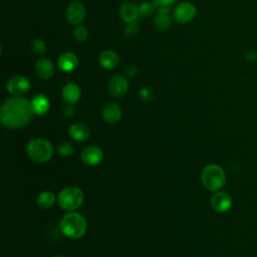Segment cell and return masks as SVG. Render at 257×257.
Returning <instances> with one entry per match:
<instances>
[{"mask_svg":"<svg viewBox=\"0 0 257 257\" xmlns=\"http://www.w3.org/2000/svg\"><path fill=\"white\" fill-rule=\"evenodd\" d=\"M140 95L142 96L143 99L149 100V99L152 98L153 93H152V91H151L150 88H148V87H143V88L141 89V91H140Z\"/></svg>","mask_w":257,"mask_h":257,"instance_id":"obj_27","label":"cell"},{"mask_svg":"<svg viewBox=\"0 0 257 257\" xmlns=\"http://www.w3.org/2000/svg\"><path fill=\"white\" fill-rule=\"evenodd\" d=\"M141 1H143V0H141Z\"/></svg>","mask_w":257,"mask_h":257,"instance_id":"obj_33","label":"cell"},{"mask_svg":"<svg viewBox=\"0 0 257 257\" xmlns=\"http://www.w3.org/2000/svg\"><path fill=\"white\" fill-rule=\"evenodd\" d=\"M35 70L37 75L43 79H49L53 73H54V65L52 63V61L48 58H40L37 62H36V66H35Z\"/></svg>","mask_w":257,"mask_h":257,"instance_id":"obj_14","label":"cell"},{"mask_svg":"<svg viewBox=\"0 0 257 257\" xmlns=\"http://www.w3.org/2000/svg\"><path fill=\"white\" fill-rule=\"evenodd\" d=\"M195 15L196 7L190 2L179 3L174 11V18L180 24H184L191 21L195 17Z\"/></svg>","mask_w":257,"mask_h":257,"instance_id":"obj_9","label":"cell"},{"mask_svg":"<svg viewBox=\"0 0 257 257\" xmlns=\"http://www.w3.org/2000/svg\"><path fill=\"white\" fill-rule=\"evenodd\" d=\"M57 151L62 157H70L74 152V148L69 142H61L57 146Z\"/></svg>","mask_w":257,"mask_h":257,"instance_id":"obj_24","label":"cell"},{"mask_svg":"<svg viewBox=\"0 0 257 257\" xmlns=\"http://www.w3.org/2000/svg\"><path fill=\"white\" fill-rule=\"evenodd\" d=\"M80 88L74 82L66 83L62 88V98L69 104H73L80 98Z\"/></svg>","mask_w":257,"mask_h":257,"instance_id":"obj_15","label":"cell"},{"mask_svg":"<svg viewBox=\"0 0 257 257\" xmlns=\"http://www.w3.org/2000/svg\"><path fill=\"white\" fill-rule=\"evenodd\" d=\"M27 155L36 163H45L51 159L53 155V148L47 140L35 138L27 145Z\"/></svg>","mask_w":257,"mask_h":257,"instance_id":"obj_4","label":"cell"},{"mask_svg":"<svg viewBox=\"0 0 257 257\" xmlns=\"http://www.w3.org/2000/svg\"><path fill=\"white\" fill-rule=\"evenodd\" d=\"M119 62L118 55L112 50H105L99 56V63L105 69H112Z\"/></svg>","mask_w":257,"mask_h":257,"instance_id":"obj_20","label":"cell"},{"mask_svg":"<svg viewBox=\"0 0 257 257\" xmlns=\"http://www.w3.org/2000/svg\"><path fill=\"white\" fill-rule=\"evenodd\" d=\"M78 65V58L72 52H64L57 59V66L64 72L73 71Z\"/></svg>","mask_w":257,"mask_h":257,"instance_id":"obj_12","label":"cell"},{"mask_svg":"<svg viewBox=\"0 0 257 257\" xmlns=\"http://www.w3.org/2000/svg\"><path fill=\"white\" fill-rule=\"evenodd\" d=\"M156 4L155 2H143L140 6H139V14L140 16L143 17H150L156 8Z\"/></svg>","mask_w":257,"mask_h":257,"instance_id":"obj_23","label":"cell"},{"mask_svg":"<svg viewBox=\"0 0 257 257\" xmlns=\"http://www.w3.org/2000/svg\"><path fill=\"white\" fill-rule=\"evenodd\" d=\"M245 58L246 60L252 62V61H255L257 59V53L254 52V51H248L246 54H245Z\"/></svg>","mask_w":257,"mask_h":257,"instance_id":"obj_29","label":"cell"},{"mask_svg":"<svg viewBox=\"0 0 257 257\" xmlns=\"http://www.w3.org/2000/svg\"><path fill=\"white\" fill-rule=\"evenodd\" d=\"M138 73V68L135 66V65H131L126 68V74L128 76H134Z\"/></svg>","mask_w":257,"mask_h":257,"instance_id":"obj_30","label":"cell"},{"mask_svg":"<svg viewBox=\"0 0 257 257\" xmlns=\"http://www.w3.org/2000/svg\"><path fill=\"white\" fill-rule=\"evenodd\" d=\"M85 7L79 1L70 3L65 11V17L70 24L79 25L85 18Z\"/></svg>","mask_w":257,"mask_h":257,"instance_id":"obj_8","label":"cell"},{"mask_svg":"<svg viewBox=\"0 0 257 257\" xmlns=\"http://www.w3.org/2000/svg\"><path fill=\"white\" fill-rule=\"evenodd\" d=\"M102 117L108 123H115L121 117V109L116 103L108 102L102 108Z\"/></svg>","mask_w":257,"mask_h":257,"instance_id":"obj_13","label":"cell"},{"mask_svg":"<svg viewBox=\"0 0 257 257\" xmlns=\"http://www.w3.org/2000/svg\"><path fill=\"white\" fill-rule=\"evenodd\" d=\"M155 26L161 30L167 29L171 24V19L169 17V8L166 6H160L157 11V15L154 18Z\"/></svg>","mask_w":257,"mask_h":257,"instance_id":"obj_19","label":"cell"},{"mask_svg":"<svg viewBox=\"0 0 257 257\" xmlns=\"http://www.w3.org/2000/svg\"><path fill=\"white\" fill-rule=\"evenodd\" d=\"M61 232L68 238L78 239L82 237L87 229L85 218L76 212L65 214L59 223Z\"/></svg>","mask_w":257,"mask_h":257,"instance_id":"obj_2","label":"cell"},{"mask_svg":"<svg viewBox=\"0 0 257 257\" xmlns=\"http://www.w3.org/2000/svg\"><path fill=\"white\" fill-rule=\"evenodd\" d=\"M83 192L78 187L70 186L62 189L58 196H57V202L59 206L66 210V211H72L77 208H79L83 202Z\"/></svg>","mask_w":257,"mask_h":257,"instance_id":"obj_5","label":"cell"},{"mask_svg":"<svg viewBox=\"0 0 257 257\" xmlns=\"http://www.w3.org/2000/svg\"><path fill=\"white\" fill-rule=\"evenodd\" d=\"M53 257H63V256H53Z\"/></svg>","mask_w":257,"mask_h":257,"instance_id":"obj_32","label":"cell"},{"mask_svg":"<svg viewBox=\"0 0 257 257\" xmlns=\"http://www.w3.org/2000/svg\"><path fill=\"white\" fill-rule=\"evenodd\" d=\"M201 181L207 190L211 192H217L222 190L225 186L227 176L221 166L217 164H209L203 169L201 173Z\"/></svg>","mask_w":257,"mask_h":257,"instance_id":"obj_3","label":"cell"},{"mask_svg":"<svg viewBox=\"0 0 257 257\" xmlns=\"http://www.w3.org/2000/svg\"><path fill=\"white\" fill-rule=\"evenodd\" d=\"M87 35H88V31L82 25H77L73 31V37L75 38L76 41H79V42L84 41L87 38Z\"/></svg>","mask_w":257,"mask_h":257,"instance_id":"obj_25","label":"cell"},{"mask_svg":"<svg viewBox=\"0 0 257 257\" xmlns=\"http://www.w3.org/2000/svg\"><path fill=\"white\" fill-rule=\"evenodd\" d=\"M30 47H31V50L34 54L36 55H43L45 52H46V44L43 40L41 39H38V38H35L31 41V44H30Z\"/></svg>","mask_w":257,"mask_h":257,"instance_id":"obj_22","label":"cell"},{"mask_svg":"<svg viewBox=\"0 0 257 257\" xmlns=\"http://www.w3.org/2000/svg\"><path fill=\"white\" fill-rule=\"evenodd\" d=\"M177 0H154L155 4L160 7V6H166L169 7L170 5H172L173 3H175Z\"/></svg>","mask_w":257,"mask_h":257,"instance_id":"obj_28","label":"cell"},{"mask_svg":"<svg viewBox=\"0 0 257 257\" xmlns=\"http://www.w3.org/2000/svg\"><path fill=\"white\" fill-rule=\"evenodd\" d=\"M233 205L232 197L225 191H217L211 198V206L218 213H225L231 209Z\"/></svg>","mask_w":257,"mask_h":257,"instance_id":"obj_6","label":"cell"},{"mask_svg":"<svg viewBox=\"0 0 257 257\" xmlns=\"http://www.w3.org/2000/svg\"><path fill=\"white\" fill-rule=\"evenodd\" d=\"M119 15L121 19L127 23L136 21L140 16L139 7L132 2H124L119 8Z\"/></svg>","mask_w":257,"mask_h":257,"instance_id":"obj_16","label":"cell"},{"mask_svg":"<svg viewBox=\"0 0 257 257\" xmlns=\"http://www.w3.org/2000/svg\"><path fill=\"white\" fill-rule=\"evenodd\" d=\"M6 88L8 92L11 93L13 96H22L29 90L30 82L28 78L18 75L10 78L7 81Z\"/></svg>","mask_w":257,"mask_h":257,"instance_id":"obj_7","label":"cell"},{"mask_svg":"<svg viewBox=\"0 0 257 257\" xmlns=\"http://www.w3.org/2000/svg\"><path fill=\"white\" fill-rule=\"evenodd\" d=\"M63 111H64V114H65L66 116H71V115L73 114V107H71V106H66Z\"/></svg>","mask_w":257,"mask_h":257,"instance_id":"obj_31","label":"cell"},{"mask_svg":"<svg viewBox=\"0 0 257 257\" xmlns=\"http://www.w3.org/2000/svg\"><path fill=\"white\" fill-rule=\"evenodd\" d=\"M56 201V197L52 192L44 191L37 196V205L43 209H48L53 206Z\"/></svg>","mask_w":257,"mask_h":257,"instance_id":"obj_21","label":"cell"},{"mask_svg":"<svg viewBox=\"0 0 257 257\" xmlns=\"http://www.w3.org/2000/svg\"><path fill=\"white\" fill-rule=\"evenodd\" d=\"M108 89L110 94L114 97H121L128 89V81L122 75H114L109 81Z\"/></svg>","mask_w":257,"mask_h":257,"instance_id":"obj_11","label":"cell"},{"mask_svg":"<svg viewBox=\"0 0 257 257\" xmlns=\"http://www.w3.org/2000/svg\"><path fill=\"white\" fill-rule=\"evenodd\" d=\"M139 31V25H138V20L133 21V22H128L126 27H125V34L127 36H135L137 35Z\"/></svg>","mask_w":257,"mask_h":257,"instance_id":"obj_26","label":"cell"},{"mask_svg":"<svg viewBox=\"0 0 257 257\" xmlns=\"http://www.w3.org/2000/svg\"><path fill=\"white\" fill-rule=\"evenodd\" d=\"M31 103L22 96H12L6 99L0 108L1 122L11 128H19L28 124L33 117Z\"/></svg>","mask_w":257,"mask_h":257,"instance_id":"obj_1","label":"cell"},{"mask_svg":"<svg viewBox=\"0 0 257 257\" xmlns=\"http://www.w3.org/2000/svg\"><path fill=\"white\" fill-rule=\"evenodd\" d=\"M31 107L34 114L42 115L46 113L49 109V99L44 94H37L35 95L31 101Z\"/></svg>","mask_w":257,"mask_h":257,"instance_id":"obj_18","label":"cell"},{"mask_svg":"<svg viewBox=\"0 0 257 257\" xmlns=\"http://www.w3.org/2000/svg\"><path fill=\"white\" fill-rule=\"evenodd\" d=\"M69 137L76 142H84L89 137V128L83 123H73L68 130Z\"/></svg>","mask_w":257,"mask_h":257,"instance_id":"obj_17","label":"cell"},{"mask_svg":"<svg viewBox=\"0 0 257 257\" xmlns=\"http://www.w3.org/2000/svg\"><path fill=\"white\" fill-rule=\"evenodd\" d=\"M103 159V153L97 146H88L81 152V160L88 166H96Z\"/></svg>","mask_w":257,"mask_h":257,"instance_id":"obj_10","label":"cell"}]
</instances>
